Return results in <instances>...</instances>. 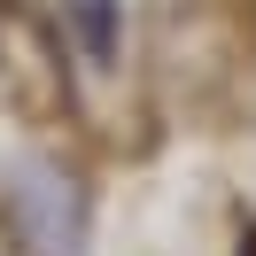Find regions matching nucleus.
I'll return each mask as SVG.
<instances>
[{
	"label": "nucleus",
	"mask_w": 256,
	"mask_h": 256,
	"mask_svg": "<svg viewBox=\"0 0 256 256\" xmlns=\"http://www.w3.org/2000/svg\"><path fill=\"white\" fill-rule=\"evenodd\" d=\"M54 8H62L70 47L94 70H116V54H124V0H54Z\"/></svg>",
	"instance_id": "2"
},
{
	"label": "nucleus",
	"mask_w": 256,
	"mask_h": 256,
	"mask_svg": "<svg viewBox=\"0 0 256 256\" xmlns=\"http://www.w3.org/2000/svg\"><path fill=\"white\" fill-rule=\"evenodd\" d=\"M8 210L32 256H86V186L54 156H16L8 163Z\"/></svg>",
	"instance_id": "1"
}]
</instances>
